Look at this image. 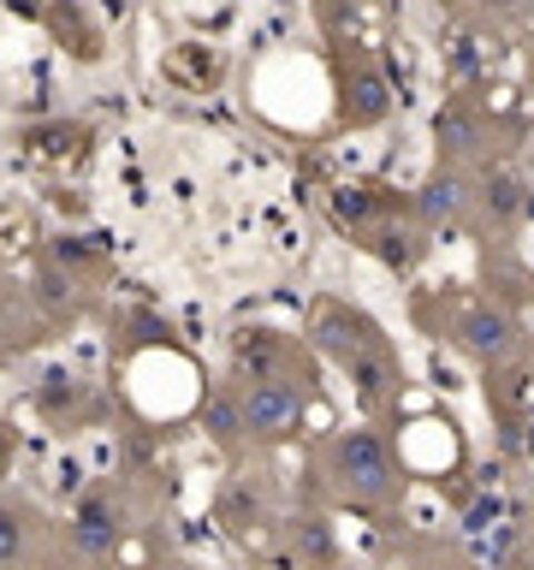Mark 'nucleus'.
Here are the masks:
<instances>
[{
  "label": "nucleus",
  "mask_w": 534,
  "mask_h": 570,
  "mask_svg": "<svg viewBox=\"0 0 534 570\" xmlns=\"http://www.w3.org/2000/svg\"><path fill=\"white\" fill-rule=\"evenodd\" d=\"M30 541H36V511L24 499L0 493V570H18L30 559Z\"/></svg>",
  "instance_id": "nucleus-8"
},
{
  "label": "nucleus",
  "mask_w": 534,
  "mask_h": 570,
  "mask_svg": "<svg viewBox=\"0 0 534 570\" xmlns=\"http://www.w3.org/2000/svg\"><path fill=\"white\" fill-rule=\"evenodd\" d=\"M320 475L338 505L350 511H392L404 499V458L392 452V440L380 428H338V434L320 445Z\"/></svg>",
  "instance_id": "nucleus-3"
},
{
  "label": "nucleus",
  "mask_w": 534,
  "mask_h": 570,
  "mask_svg": "<svg viewBox=\"0 0 534 570\" xmlns=\"http://www.w3.org/2000/svg\"><path fill=\"white\" fill-rule=\"evenodd\" d=\"M202 428H208V440L220 445V452H238V445L249 440V434H244V404H238V381L214 386L208 399H202Z\"/></svg>",
  "instance_id": "nucleus-7"
},
{
  "label": "nucleus",
  "mask_w": 534,
  "mask_h": 570,
  "mask_svg": "<svg viewBox=\"0 0 534 570\" xmlns=\"http://www.w3.org/2000/svg\"><path fill=\"white\" fill-rule=\"evenodd\" d=\"M309 338H315V351L327 356V363H338L356 381L363 404H398L404 363L363 309H350V303H338V297H320L315 321H309Z\"/></svg>",
  "instance_id": "nucleus-2"
},
{
  "label": "nucleus",
  "mask_w": 534,
  "mask_h": 570,
  "mask_svg": "<svg viewBox=\"0 0 534 570\" xmlns=\"http://www.w3.org/2000/svg\"><path fill=\"white\" fill-rule=\"evenodd\" d=\"M297 547H309L320 564L333 559V534H327V523H320V517H297Z\"/></svg>",
  "instance_id": "nucleus-12"
},
{
  "label": "nucleus",
  "mask_w": 534,
  "mask_h": 570,
  "mask_svg": "<svg viewBox=\"0 0 534 570\" xmlns=\"http://www.w3.org/2000/svg\"><path fill=\"white\" fill-rule=\"evenodd\" d=\"M434 137H439V160L445 167H463V160H475V155H487V114L469 101H452V107H439V119H434Z\"/></svg>",
  "instance_id": "nucleus-6"
},
{
  "label": "nucleus",
  "mask_w": 534,
  "mask_h": 570,
  "mask_svg": "<svg viewBox=\"0 0 534 570\" xmlns=\"http://www.w3.org/2000/svg\"><path fill=\"white\" fill-rule=\"evenodd\" d=\"M481 203H475V178L463 173V167H439L422 178L416 185V196H409V214H416V220L427 226V232H439V226H463L475 214Z\"/></svg>",
  "instance_id": "nucleus-5"
},
{
  "label": "nucleus",
  "mask_w": 534,
  "mask_h": 570,
  "mask_svg": "<svg viewBox=\"0 0 534 570\" xmlns=\"http://www.w3.org/2000/svg\"><path fill=\"white\" fill-rule=\"evenodd\" d=\"M386 107H392V89H386V78H380L374 66H368L356 83H345V119H350V125L386 119Z\"/></svg>",
  "instance_id": "nucleus-10"
},
{
  "label": "nucleus",
  "mask_w": 534,
  "mask_h": 570,
  "mask_svg": "<svg viewBox=\"0 0 534 570\" xmlns=\"http://www.w3.org/2000/svg\"><path fill=\"white\" fill-rule=\"evenodd\" d=\"M71 541H78V552H96V559H107V552L119 547V517L101 511V505H83L78 517H71Z\"/></svg>",
  "instance_id": "nucleus-11"
},
{
  "label": "nucleus",
  "mask_w": 534,
  "mask_h": 570,
  "mask_svg": "<svg viewBox=\"0 0 534 570\" xmlns=\"http://www.w3.org/2000/svg\"><path fill=\"white\" fill-rule=\"evenodd\" d=\"M12 458H18V440H12V428L0 422V481H7V470H12Z\"/></svg>",
  "instance_id": "nucleus-13"
},
{
  "label": "nucleus",
  "mask_w": 534,
  "mask_h": 570,
  "mask_svg": "<svg viewBox=\"0 0 534 570\" xmlns=\"http://www.w3.org/2000/svg\"><path fill=\"white\" fill-rule=\"evenodd\" d=\"M238 404H244V434L256 445H285L309 422V392L291 374H238Z\"/></svg>",
  "instance_id": "nucleus-4"
},
{
  "label": "nucleus",
  "mask_w": 534,
  "mask_h": 570,
  "mask_svg": "<svg viewBox=\"0 0 534 570\" xmlns=\"http://www.w3.org/2000/svg\"><path fill=\"white\" fill-rule=\"evenodd\" d=\"M416 315L427 321V333H434V338H445V345L463 351L475 368H487V374L511 368L516 356H523V345H528L523 321H516L493 292H463V285L445 292V285H439L434 297L416 303Z\"/></svg>",
  "instance_id": "nucleus-1"
},
{
  "label": "nucleus",
  "mask_w": 534,
  "mask_h": 570,
  "mask_svg": "<svg viewBox=\"0 0 534 570\" xmlns=\"http://www.w3.org/2000/svg\"><path fill=\"white\" fill-rule=\"evenodd\" d=\"M475 203L487 208L498 226H505V220H516V214L528 208V190H523V178H516V173H505V167H487V173L475 178Z\"/></svg>",
  "instance_id": "nucleus-9"
}]
</instances>
